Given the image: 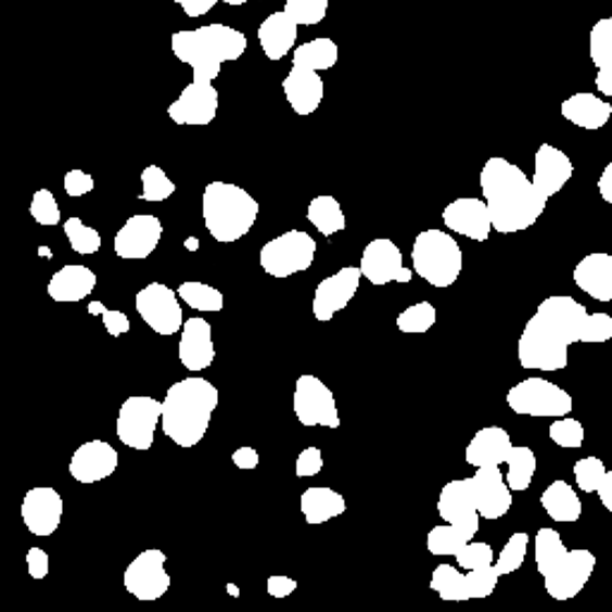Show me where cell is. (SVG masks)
<instances>
[{
    "label": "cell",
    "instance_id": "6da1fadb",
    "mask_svg": "<svg viewBox=\"0 0 612 612\" xmlns=\"http://www.w3.org/2000/svg\"><path fill=\"white\" fill-rule=\"evenodd\" d=\"M612 340V316L588 314L586 306L568 294L540 302L526 321L517 343V357L524 369L562 371L568 367V349L574 343L600 345Z\"/></svg>",
    "mask_w": 612,
    "mask_h": 612
},
{
    "label": "cell",
    "instance_id": "7a4b0ae2",
    "mask_svg": "<svg viewBox=\"0 0 612 612\" xmlns=\"http://www.w3.org/2000/svg\"><path fill=\"white\" fill-rule=\"evenodd\" d=\"M481 192L490 211L493 230L502 234L532 228L548 206V196L536 190L522 168L498 156L488 158L481 170Z\"/></svg>",
    "mask_w": 612,
    "mask_h": 612
},
{
    "label": "cell",
    "instance_id": "3957f363",
    "mask_svg": "<svg viewBox=\"0 0 612 612\" xmlns=\"http://www.w3.org/2000/svg\"><path fill=\"white\" fill-rule=\"evenodd\" d=\"M218 399V387L206 379H184L173 383L166 399H163V433L180 447L199 445L208 431Z\"/></svg>",
    "mask_w": 612,
    "mask_h": 612
},
{
    "label": "cell",
    "instance_id": "277c9868",
    "mask_svg": "<svg viewBox=\"0 0 612 612\" xmlns=\"http://www.w3.org/2000/svg\"><path fill=\"white\" fill-rule=\"evenodd\" d=\"M536 570L544 576L546 591L556 600H572L584 591L596 570V556L586 548L568 550L556 528H538Z\"/></svg>",
    "mask_w": 612,
    "mask_h": 612
},
{
    "label": "cell",
    "instance_id": "5b68a950",
    "mask_svg": "<svg viewBox=\"0 0 612 612\" xmlns=\"http://www.w3.org/2000/svg\"><path fill=\"white\" fill-rule=\"evenodd\" d=\"M173 53L180 63L192 65L194 81H214L222 63L240 61L246 51V37L226 25H206L192 31L173 34Z\"/></svg>",
    "mask_w": 612,
    "mask_h": 612
},
{
    "label": "cell",
    "instance_id": "8992f818",
    "mask_svg": "<svg viewBox=\"0 0 612 612\" xmlns=\"http://www.w3.org/2000/svg\"><path fill=\"white\" fill-rule=\"evenodd\" d=\"M258 202L242 190L238 184L230 182H208L202 199V214L204 226L211 232V238L220 244L238 242L246 232L254 228L258 218Z\"/></svg>",
    "mask_w": 612,
    "mask_h": 612
},
{
    "label": "cell",
    "instance_id": "52a82bcc",
    "mask_svg": "<svg viewBox=\"0 0 612 612\" xmlns=\"http://www.w3.org/2000/svg\"><path fill=\"white\" fill-rule=\"evenodd\" d=\"M462 250L443 230H423L411 246V266L415 273L433 288H450L462 273Z\"/></svg>",
    "mask_w": 612,
    "mask_h": 612
},
{
    "label": "cell",
    "instance_id": "ba28073f",
    "mask_svg": "<svg viewBox=\"0 0 612 612\" xmlns=\"http://www.w3.org/2000/svg\"><path fill=\"white\" fill-rule=\"evenodd\" d=\"M316 240L304 230H288L264 244L258 262L268 276L288 278L314 264Z\"/></svg>",
    "mask_w": 612,
    "mask_h": 612
},
{
    "label": "cell",
    "instance_id": "9c48e42d",
    "mask_svg": "<svg viewBox=\"0 0 612 612\" xmlns=\"http://www.w3.org/2000/svg\"><path fill=\"white\" fill-rule=\"evenodd\" d=\"M508 407L524 417H570L572 395L546 379H526L508 393Z\"/></svg>",
    "mask_w": 612,
    "mask_h": 612
},
{
    "label": "cell",
    "instance_id": "30bf717a",
    "mask_svg": "<svg viewBox=\"0 0 612 612\" xmlns=\"http://www.w3.org/2000/svg\"><path fill=\"white\" fill-rule=\"evenodd\" d=\"M163 417V403L149 395L127 397L115 421V433L127 447L146 452L156 438V429Z\"/></svg>",
    "mask_w": 612,
    "mask_h": 612
},
{
    "label": "cell",
    "instance_id": "8fae6325",
    "mask_svg": "<svg viewBox=\"0 0 612 612\" xmlns=\"http://www.w3.org/2000/svg\"><path fill=\"white\" fill-rule=\"evenodd\" d=\"M294 417L302 426H340V415L335 405V395L321 379H316L311 373H304L294 385L292 397Z\"/></svg>",
    "mask_w": 612,
    "mask_h": 612
},
{
    "label": "cell",
    "instance_id": "7c38bea8",
    "mask_svg": "<svg viewBox=\"0 0 612 612\" xmlns=\"http://www.w3.org/2000/svg\"><path fill=\"white\" fill-rule=\"evenodd\" d=\"M178 292L163 285V282H151L144 290L137 292L135 306L153 333L158 335H175L182 331L184 316L182 306L178 302Z\"/></svg>",
    "mask_w": 612,
    "mask_h": 612
},
{
    "label": "cell",
    "instance_id": "4fadbf2b",
    "mask_svg": "<svg viewBox=\"0 0 612 612\" xmlns=\"http://www.w3.org/2000/svg\"><path fill=\"white\" fill-rule=\"evenodd\" d=\"M125 588L139 600H158L168 594L170 574L166 572V552L149 548L127 564Z\"/></svg>",
    "mask_w": 612,
    "mask_h": 612
},
{
    "label": "cell",
    "instance_id": "5bb4252c",
    "mask_svg": "<svg viewBox=\"0 0 612 612\" xmlns=\"http://www.w3.org/2000/svg\"><path fill=\"white\" fill-rule=\"evenodd\" d=\"M361 276L367 278L371 285H387V282H409L415 270L405 266L403 252L397 250V244L387 238L371 240L367 250L361 254Z\"/></svg>",
    "mask_w": 612,
    "mask_h": 612
},
{
    "label": "cell",
    "instance_id": "9a60e30c",
    "mask_svg": "<svg viewBox=\"0 0 612 612\" xmlns=\"http://www.w3.org/2000/svg\"><path fill=\"white\" fill-rule=\"evenodd\" d=\"M218 113V91L214 81H194L187 85L180 99L168 105V115L175 125H211Z\"/></svg>",
    "mask_w": 612,
    "mask_h": 612
},
{
    "label": "cell",
    "instance_id": "2e32d148",
    "mask_svg": "<svg viewBox=\"0 0 612 612\" xmlns=\"http://www.w3.org/2000/svg\"><path fill=\"white\" fill-rule=\"evenodd\" d=\"M361 280V268L345 266L340 268L335 276L319 282V288L314 292V316L319 321H331L337 311H343L345 306L355 299Z\"/></svg>",
    "mask_w": 612,
    "mask_h": 612
},
{
    "label": "cell",
    "instance_id": "e0dca14e",
    "mask_svg": "<svg viewBox=\"0 0 612 612\" xmlns=\"http://www.w3.org/2000/svg\"><path fill=\"white\" fill-rule=\"evenodd\" d=\"M469 481L479 514L484 520H500L512 508V490L500 474V467H479Z\"/></svg>",
    "mask_w": 612,
    "mask_h": 612
},
{
    "label": "cell",
    "instance_id": "ac0fdd59",
    "mask_svg": "<svg viewBox=\"0 0 612 612\" xmlns=\"http://www.w3.org/2000/svg\"><path fill=\"white\" fill-rule=\"evenodd\" d=\"M63 510L61 493L49 486H39L27 490L20 514L34 536H51L63 522Z\"/></svg>",
    "mask_w": 612,
    "mask_h": 612
},
{
    "label": "cell",
    "instance_id": "d6986e66",
    "mask_svg": "<svg viewBox=\"0 0 612 612\" xmlns=\"http://www.w3.org/2000/svg\"><path fill=\"white\" fill-rule=\"evenodd\" d=\"M163 238V222L156 216L139 214L125 220L115 234V254L120 258H149Z\"/></svg>",
    "mask_w": 612,
    "mask_h": 612
},
{
    "label": "cell",
    "instance_id": "ffe728a7",
    "mask_svg": "<svg viewBox=\"0 0 612 612\" xmlns=\"http://www.w3.org/2000/svg\"><path fill=\"white\" fill-rule=\"evenodd\" d=\"M443 222L447 230L464 234V238L476 242H486L493 230L488 204L484 199H474V196H464L457 199L452 204H447L443 211Z\"/></svg>",
    "mask_w": 612,
    "mask_h": 612
},
{
    "label": "cell",
    "instance_id": "44dd1931",
    "mask_svg": "<svg viewBox=\"0 0 612 612\" xmlns=\"http://www.w3.org/2000/svg\"><path fill=\"white\" fill-rule=\"evenodd\" d=\"M117 462H120V457L111 443L89 441L79 445L69 459V476L79 484H99V481L115 474Z\"/></svg>",
    "mask_w": 612,
    "mask_h": 612
},
{
    "label": "cell",
    "instance_id": "7402d4cb",
    "mask_svg": "<svg viewBox=\"0 0 612 612\" xmlns=\"http://www.w3.org/2000/svg\"><path fill=\"white\" fill-rule=\"evenodd\" d=\"M438 514L447 524L462 528V532L472 538L479 534L481 514L476 510L472 488H469L467 479H457L443 486L438 498Z\"/></svg>",
    "mask_w": 612,
    "mask_h": 612
},
{
    "label": "cell",
    "instance_id": "603a6c76",
    "mask_svg": "<svg viewBox=\"0 0 612 612\" xmlns=\"http://www.w3.org/2000/svg\"><path fill=\"white\" fill-rule=\"evenodd\" d=\"M534 184L536 190L544 196H556L558 192H562V187L572 180L574 175V166L572 161L568 158V153H562L560 149L550 146V144H540L536 151V161H534Z\"/></svg>",
    "mask_w": 612,
    "mask_h": 612
},
{
    "label": "cell",
    "instance_id": "cb8c5ba5",
    "mask_svg": "<svg viewBox=\"0 0 612 612\" xmlns=\"http://www.w3.org/2000/svg\"><path fill=\"white\" fill-rule=\"evenodd\" d=\"M178 355L182 367L190 371H204L214 364L216 347L214 337H211V323L202 319V316L184 321Z\"/></svg>",
    "mask_w": 612,
    "mask_h": 612
},
{
    "label": "cell",
    "instance_id": "d4e9b609",
    "mask_svg": "<svg viewBox=\"0 0 612 612\" xmlns=\"http://www.w3.org/2000/svg\"><path fill=\"white\" fill-rule=\"evenodd\" d=\"M282 91H285L288 103L292 105V111L297 115H311L319 111V105L323 101V79L319 77L316 69L292 65L290 75L282 81Z\"/></svg>",
    "mask_w": 612,
    "mask_h": 612
},
{
    "label": "cell",
    "instance_id": "484cf974",
    "mask_svg": "<svg viewBox=\"0 0 612 612\" xmlns=\"http://www.w3.org/2000/svg\"><path fill=\"white\" fill-rule=\"evenodd\" d=\"M574 285L596 302H612V256L596 252L574 268Z\"/></svg>",
    "mask_w": 612,
    "mask_h": 612
},
{
    "label": "cell",
    "instance_id": "4316f807",
    "mask_svg": "<svg viewBox=\"0 0 612 612\" xmlns=\"http://www.w3.org/2000/svg\"><path fill=\"white\" fill-rule=\"evenodd\" d=\"M512 450V438L510 433L500 426H488L481 429L472 443L467 445V462L472 467H500L508 462Z\"/></svg>",
    "mask_w": 612,
    "mask_h": 612
},
{
    "label": "cell",
    "instance_id": "83f0119b",
    "mask_svg": "<svg viewBox=\"0 0 612 612\" xmlns=\"http://www.w3.org/2000/svg\"><path fill=\"white\" fill-rule=\"evenodd\" d=\"M297 22H294L285 10L280 13H270L262 27H258V43H262V51L266 53L268 61H282L292 49L294 41H297Z\"/></svg>",
    "mask_w": 612,
    "mask_h": 612
},
{
    "label": "cell",
    "instance_id": "f1b7e54d",
    "mask_svg": "<svg viewBox=\"0 0 612 612\" xmlns=\"http://www.w3.org/2000/svg\"><path fill=\"white\" fill-rule=\"evenodd\" d=\"M97 288V273L87 266H75L69 264L58 270V273L49 282V297L53 302L69 304V302H81Z\"/></svg>",
    "mask_w": 612,
    "mask_h": 612
},
{
    "label": "cell",
    "instance_id": "f546056e",
    "mask_svg": "<svg viewBox=\"0 0 612 612\" xmlns=\"http://www.w3.org/2000/svg\"><path fill=\"white\" fill-rule=\"evenodd\" d=\"M588 55L598 67L596 89L603 97H612V17L600 20L588 34Z\"/></svg>",
    "mask_w": 612,
    "mask_h": 612
},
{
    "label": "cell",
    "instance_id": "4dcf8cb0",
    "mask_svg": "<svg viewBox=\"0 0 612 612\" xmlns=\"http://www.w3.org/2000/svg\"><path fill=\"white\" fill-rule=\"evenodd\" d=\"M560 111L564 115V120L574 123L576 127L582 129H600L605 127L610 115H612V105L603 99L594 97V93H574V97L564 99Z\"/></svg>",
    "mask_w": 612,
    "mask_h": 612
},
{
    "label": "cell",
    "instance_id": "1f68e13d",
    "mask_svg": "<svg viewBox=\"0 0 612 612\" xmlns=\"http://www.w3.org/2000/svg\"><path fill=\"white\" fill-rule=\"evenodd\" d=\"M302 514L306 524H326L347 510L345 498L328 486H314L302 493Z\"/></svg>",
    "mask_w": 612,
    "mask_h": 612
},
{
    "label": "cell",
    "instance_id": "d6a6232c",
    "mask_svg": "<svg viewBox=\"0 0 612 612\" xmlns=\"http://www.w3.org/2000/svg\"><path fill=\"white\" fill-rule=\"evenodd\" d=\"M540 505H544V510L550 520L556 522L570 524L582 517V500L568 481H556V484H550L544 490V496H540Z\"/></svg>",
    "mask_w": 612,
    "mask_h": 612
},
{
    "label": "cell",
    "instance_id": "836d02e7",
    "mask_svg": "<svg viewBox=\"0 0 612 612\" xmlns=\"http://www.w3.org/2000/svg\"><path fill=\"white\" fill-rule=\"evenodd\" d=\"M306 218H309L311 226L321 234H326V238H331V234L347 228V218L343 214V208H340V202L335 196L328 194L311 199L309 208H306Z\"/></svg>",
    "mask_w": 612,
    "mask_h": 612
},
{
    "label": "cell",
    "instance_id": "e575fe53",
    "mask_svg": "<svg viewBox=\"0 0 612 612\" xmlns=\"http://www.w3.org/2000/svg\"><path fill=\"white\" fill-rule=\"evenodd\" d=\"M340 58L337 51V43L333 39H314L304 46H297L292 53V65H302V67H309L316 69V73H321V69H331L335 67Z\"/></svg>",
    "mask_w": 612,
    "mask_h": 612
},
{
    "label": "cell",
    "instance_id": "d590c367",
    "mask_svg": "<svg viewBox=\"0 0 612 612\" xmlns=\"http://www.w3.org/2000/svg\"><path fill=\"white\" fill-rule=\"evenodd\" d=\"M505 464H508V476H505V481H508L510 490L522 493V490L532 486L534 474H536V455H534L532 447H524V445L514 447L512 445L510 457Z\"/></svg>",
    "mask_w": 612,
    "mask_h": 612
},
{
    "label": "cell",
    "instance_id": "8d00e7d4",
    "mask_svg": "<svg viewBox=\"0 0 612 612\" xmlns=\"http://www.w3.org/2000/svg\"><path fill=\"white\" fill-rule=\"evenodd\" d=\"M431 588L443 600H472L469 596V582L467 574H459L452 564H438L431 576Z\"/></svg>",
    "mask_w": 612,
    "mask_h": 612
},
{
    "label": "cell",
    "instance_id": "74e56055",
    "mask_svg": "<svg viewBox=\"0 0 612 612\" xmlns=\"http://www.w3.org/2000/svg\"><path fill=\"white\" fill-rule=\"evenodd\" d=\"M178 297L190 304L192 309L196 311H220L222 304H226V297L222 292L206 285V282H196V280H187L178 288Z\"/></svg>",
    "mask_w": 612,
    "mask_h": 612
},
{
    "label": "cell",
    "instance_id": "f35d334b",
    "mask_svg": "<svg viewBox=\"0 0 612 612\" xmlns=\"http://www.w3.org/2000/svg\"><path fill=\"white\" fill-rule=\"evenodd\" d=\"M469 540H472V536L464 534L462 528H457L452 524L433 526L426 538V548L431 556H452L455 558L457 552L469 544Z\"/></svg>",
    "mask_w": 612,
    "mask_h": 612
},
{
    "label": "cell",
    "instance_id": "ab89813d",
    "mask_svg": "<svg viewBox=\"0 0 612 612\" xmlns=\"http://www.w3.org/2000/svg\"><path fill=\"white\" fill-rule=\"evenodd\" d=\"M435 319H438L435 306L431 302H419L397 316V328L399 333H429Z\"/></svg>",
    "mask_w": 612,
    "mask_h": 612
},
{
    "label": "cell",
    "instance_id": "60d3db41",
    "mask_svg": "<svg viewBox=\"0 0 612 612\" xmlns=\"http://www.w3.org/2000/svg\"><path fill=\"white\" fill-rule=\"evenodd\" d=\"M175 192V182L158 166H149L141 173V202H166Z\"/></svg>",
    "mask_w": 612,
    "mask_h": 612
},
{
    "label": "cell",
    "instance_id": "b9f144b4",
    "mask_svg": "<svg viewBox=\"0 0 612 612\" xmlns=\"http://www.w3.org/2000/svg\"><path fill=\"white\" fill-rule=\"evenodd\" d=\"M69 246H73V252L77 254H97L101 250V234L99 230H93L89 226H85L79 218H67L65 226H63Z\"/></svg>",
    "mask_w": 612,
    "mask_h": 612
},
{
    "label": "cell",
    "instance_id": "7bdbcfd3",
    "mask_svg": "<svg viewBox=\"0 0 612 612\" xmlns=\"http://www.w3.org/2000/svg\"><path fill=\"white\" fill-rule=\"evenodd\" d=\"M526 548H528V534H524V532L512 534L508 544H505V548L500 550L498 562H493V568L498 570L500 576L517 572L524 564Z\"/></svg>",
    "mask_w": 612,
    "mask_h": 612
},
{
    "label": "cell",
    "instance_id": "ee69618b",
    "mask_svg": "<svg viewBox=\"0 0 612 612\" xmlns=\"http://www.w3.org/2000/svg\"><path fill=\"white\" fill-rule=\"evenodd\" d=\"M605 464L598 457H584L574 464V481L584 493H596L605 479Z\"/></svg>",
    "mask_w": 612,
    "mask_h": 612
},
{
    "label": "cell",
    "instance_id": "f6af8a7d",
    "mask_svg": "<svg viewBox=\"0 0 612 612\" xmlns=\"http://www.w3.org/2000/svg\"><path fill=\"white\" fill-rule=\"evenodd\" d=\"M285 13L297 25H319L328 13V0H285Z\"/></svg>",
    "mask_w": 612,
    "mask_h": 612
},
{
    "label": "cell",
    "instance_id": "bcb514c9",
    "mask_svg": "<svg viewBox=\"0 0 612 612\" xmlns=\"http://www.w3.org/2000/svg\"><path fill=\"white\" fill-rule=\"evenodd\" d=\"M550 441L560 447H582L584 445V426L582 421H576L572 417H560V421H552V426L548 431Z\"/></svg>",
    "mask_w": 612,
    "mask_h": 612
},
{
    "label": "cell",
    "instance_id": "7dc6e473",
    "mask_svg": "<svg viewBox=\"0 0 612 612\" xmlns=\"http://www.w3.org/2000/svg\"><path fill=\"white\" fill-rule=\"evenodd\" d=\"M29 211H31V218L37 220L39 226L51 228L61 222V208H58L55 196L49 190H39L37 194H34Z\"/></svg>",
    "mask_w": 612,
    "mask_h": 612
},
{
    "label": "cell",
    "instance_id": "c3c4849f",
    "mask_svg": "<svg viewBox=\"0 0 612 612\" xmlns=\"http://www.w3.org/2000/svg\"><path fill=\"white\" fill-rule=\"evenodd\" d=\"M493 548L488 544H474V540H469V544L457 552L455 560L459 562V568L464 570H481V568H490L493 560Z\"/></svg>",
    "mask_w": 612,
    "mask_h": 612
},
{
    "label": "cell",
    "instance_id": "681fc988",
    "mask_svg": "<svg viewBox=\"0 0 612 612\" xmlns=\"http://www.w3.org/2000/svg\"><path fill=\"white\" fill-rule=\"evenodd\" d=\"M500 579L498 570L493 568H481V570H469L467 582H469V596L474 598H488L493 591H496V584Z\"/></svg>",
    "mask_w": 612,
    "mask_h": 612
},
{
    "label": "cell",
    "instance_id": "f907efd6",
    "mask_svg": "<svg viewBox=\"0 0 612 612\" xmlns=\"http://www.w3.org/2000/svg\"><path fill=\"white\" fill-rule=\"evenodd\" d=\"M321 469H323V455L319 447H306V450H302L297 457V469H294V472H297L299 479H309L321 474Z\"/></svg>",
    "mask_w": 612,
    "mask_h": 612
},
{
    "label": "cell",
    "instance_id": "816d5d0a",
    "mask_svg": "<svg viewBox=\"0 0 612 612\" xmlns=\"http://www.w3.org/2000/svg\"><path fill=\"white\" fill-rule=\"evenodd\" d=\"M65 192L69 194V196H85V194H89L91 190H93V178L89 173H85V170H69L67 175H65Z\"/></svg>",
    "mask_w": 612,
    "mask_h": 612
},
{
    "label": "cell",
    "instance_id": "f5cc1de1",
    "mask_svg": "<svg viewBox=\"0 0 612 612\" xmlns=\"http://www.w3.org/2000/svg\"><path fill=\"white\" fill-rule=\"evenodd\" d=\"M27 568H29L31 579H46V576H49V568H51L46 550L29 548V552H27Z\"/></svg>",
    "mask_w": 612,
    "mask_h": 612
},
{
    "label": "cell",
    "instance_id": "db71d44e",
    "mask_svg": "<svg viewBox=\"0 0 612 612\" xmlns=\"http://www.w3.org/2000/svg\"><path fill=\"white\" fill-rule=\"evenodd\" d=\"M101 319H103V326H105V331H109V335L120 337V335L129 333V319H127V314L105 309V311L101 314Z\"/></svg>",
    "mask_w": 612,
    "mask_h": 612
},
{
    "label": "cell",
    "instance_id": "11a10c76",
    "mask_svg": "<svg viewBox=\"0 0 612 612\" xmlns=\"http://www.w3.org/2000/svg\"><path fill=\"white\" fill-rule=\"evenodd\" d=\"M266 588H268V596L288 598V596L297 591V582L290 579V576H285V574H273V576H268Z\"/></svg>",
    "mask_w": 612,
    "mask_h": 612
},
{
    "label": "cell",
    "instance_id": "9f6ffc18",
    "mask_svg": "<svg viewBox=\"0 0 612 612\" xmlns=\"http://www.w3.org/2000/svg\"><path fill=\"white\" fill-rule=\"evenodd\" d=\"M173 3H178L184 10L187 17H202L211 13V10H214V5L220 3V0H173Z\"/></svg>",
    "mask_w": 612,
    "mask_h": 612
},
{
    "label": "cell",
    "instance_id": "6f0895ef",
    "mask_svg": "<svg viewBox=\"0 0 612 612\" xmlns=\"http://www.w3.org/2000/svg\"><path fill=\"white\" fill-rule=\"evenodd\" d=\"M232 462L238 469H256L258 462H262V457H258L254 447H238V450L232 452Z\"/></svg>",
    "mask_w": 612,
    "mask_h": 612
},
{
    "label": "cell",
    "instance_id": "680465c9",
    "mask_svg": "<svg viewBox=\"0 0 612 612\" xmlns=\"http://www.w3.org/2000/svg\"><path fill=\"white\" fill-rule=\"evenodd\" d=\"M598 192L603 196V202L612 204V163H608L605 170L598 178Z\"/></svg>",
    "mask_w": 612,
    "mask_h": 612
},
{
    "label": "cell",
    "instance_id": "91938a15",
    "mask_svg": "<svg viewBox=\"0 0 612 612\" xmlns=\"http://www.w3.org/2000/svg\"><path fill=\"white\" fill-rule=\"evenodd\" d=\"M596 493H598L600 502H603V508L612 514V469H610V472H605L603 484H600V488Z\"/></svg>",
    "mask_w": 612,
    "mask_h": 612
},
{
    "label": "cell",
    "instance_id": "94428289",
    "mask_svg": "<svg viewBox=\"0 0 612 612\" xmlns=\"http://www.w3.org/2000/svg\"><path fill=\"white\" fill-rule=\"evenodd\" d=\"M105 309H103V304L101 302H91L89 304V314H103Z\"/></svg>",
    "mask_w": 612,
    "mask_h": 612
},
{
    "label": "cell",
    "instance_id": "6125c7cd",
    "mask_svg": "<svg viewBox=\"0 0 612 612\" xmlns=\"http://www.w3.org/2000/svg\"><path fill=\"white\" fill-rule=\"evenodd\" d=\"M226 5H244V3H254V0H220Z\"/></svg>",
    "mask_w": 612,
    "mask_h": 612
}]
</instances>
